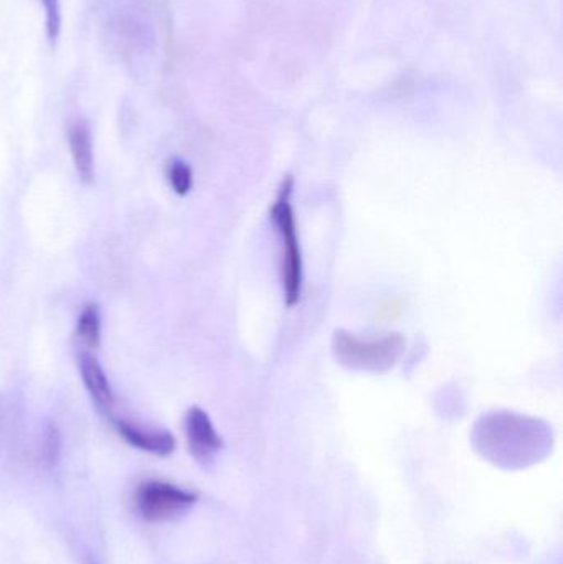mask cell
<instances>
[{
    "instance_id": "cell-9",
    "label": "cell",
    "mask_w": 563,
    "mask_h": 564,
    "mask_svg": "<svg viewBox=\"0 0 563 564\" xmlns=\"http://www.w3.org/2000/svg\"><path fill=\"white\" fill-rule=\"evenodd\" d=\"M76 338L83 350H98L101 345V312L96 304H88L83 307L76 322Z\"/></svg>"
},
{
    "instance_id": "cell-10",
    "label": "cell",
    "mask_w": 563,
    "mask_h": 564,
    "mask_svg": "<svg viewBox=\"0 0 563 564\" xmlns=\"http://www.w3.org/2000/svg\"><path fill=\"white\" fill-rule=\"evenodd\" d=\"M167 178L172 191L181 197L187 195L192 191V185H194V174L185 162H172L167 171Z\"/></svg>"
},
{
    "instance_id": "cell-11",
    "label": "cell",
    "mask_w": 563,
    "mask_h": 564,
    "mask_svg": "<svg viewBox=\"0 0 563 564\" xmlns=\"http://www.w3.org/2000/svg\"><path fill=\"white\" fill-rule=\"evenodd\" d=\"M43 12H45L46 35H48L52 45H55L62 32V6L59 0H40Z\"/></svg>"
},
{
    "instance_id": "cell-6",
    "label": "cell",
    "mask_w": 563,
    "mask_h": 564,
    "mask_svg": "<svg viewBox=\"0 0 563 564\" xmlns=\"http://www.w3.org/2000/svg\"><path fill=\"white\" fill-rule=\"evenodd\" d=\"M109 421L115 424V430L129 446L142 451V453L167 457L174 453L175 446H177L175 437L169 431L142 426V424L132 423V421L119 416H112Z\"/></svg>"
},
{
    "instance_id": "cell-2",
    "label": "cell",
    "mask_w": 563,
    "mask_h": 564,
    "mask_svg": "<svg viewBox=\"0 0 563 564\" xmlns=\"http://www.w3.org/2000/svg\"><path fill=\"white\" fill-rule=\"evenodd\" d=\"M407 341L400 334L376 340H364L349 332L337 330L333 350L339 364L353 370L383 373L396 367L405 351Z\"/></svg>"
},
{
    "instance_id": "cell-12",
    "label": "cell",
    "mask_w": 563,
    "mask_h": 564,
    "mask_svg": "<svg viewBox=\"0 0 563 564\" xmlns=\"http://www.w3.org/2000/svg\"><path fill=\"white\" fill-rule=\"evenodd\" d=\"M85 564H98L95 562V560L88 558L86 560Z\"/></svg>"
},
{
    "instance_id": "cell-3",
    "label": "cell",
    "mask_w": 563,
    "mask_h": 564,
    "mask_svg": "<svg viewBox=\"0 0 563 564\" xmlns=\"http://www.w3.org/2000/svg\"><path fill=\"white\" fill-rule=\"evenodd\" d=\"M291 194H293V178L288 175L271 208V217L283 241V285L284 301L288 305H294L300 301L301 289H303V257H301L300 238H297L296 218L291 207Z\"/></svg>"
},
{
    "instance_id": "cell-1",
    "label": "cell",
    "mask_w": 563,
    "mask_h": 564,
    "mask_svg": "<svg viewBox=\"0 0 563 564\" xmlns=\"http://www.w3.org/2000/svg\"><path fill=\"white\" fill-rule=\"evenodd\" d=\"M473 443L485 459L502 469H526L549 456L552 430L534 417L516 413H491L475 426Z\"/></svg>"
},
{
    "instance_id": "cell-4",
    "label": "cell",
    "mask_w": 563,
    "mask_h": 564,
    "mask_svg": "<svg viewBox=\"0 0 563 564\" xmlns=\"http://www.w3.org/2000/svg\"><path fill=\"white\" fill-rule=\"evenodd\" d=\"M197 494L162 480L141 484L136 492V510L148 523H164L187 513L197 503Z\"/></svg>"
},
{
    "instance_id": "cell-8",
    "label": "cell",
    "mask_w": 563,
    "mask_h": 564,
    "mask_svg": "<svg viewBox=\"0 0 563 564\" xmlns=\"http://www.w3.org/2000/svg\"><path fill=\"white\" fill-rule=\"evenodd\" d=\"M68 144L76 175L83 184H91L95 181V145L91 128L85 119H78L69 126Z\"/></svg>"
},
{
    "instance_id": "cell-5",
    "label": "cell",
    "mask_w": 563,
    "mask_h": 564,
    "mask_svg": "<svg viewBox=\"0 0 563 564\" xmlns=\"http://www.w3.org/2000/svg\"><path fill=\"white\" fill-rule=\"evenodd\" d=\"M185 437L191 456L202 466L214 463L224 447V440L202 408H191L185 414Z\"/></svg>"
},
{
    "instance_id": "cell-7",
    "label": "cell",
    "mask_w": 563,
    "mask_h": 564,
    "mask_svg": "<svg viewBox=\"0 0 563 564\" xmlns=\"http://www.w3.org/2000/svg\"><path fill=\"white\" fill-rule=\"evenodd\" d=\"M78 367L83 383H85L93 403L102 416L111 420L115 416L116 398L108 375L102 370L98 358L95 357L93 351L82 350L78 357Z\"/></svg>"
}]
</instances>
